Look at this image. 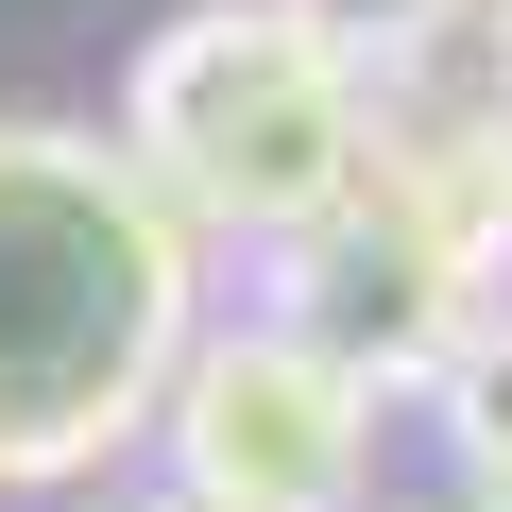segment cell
Here are the masks:
<instances>
[{
  "label": "cell",
  "instance_id": "obj_10",
  "mask_svg": "<svg viewBox=\"0 0 512 512\" xmlns=\"http://www.w3.org/2000/svg\"><path fill=\"white\" fill-rule=\"evenodd\" d=\"M495 512H512V495H495Z\"/></svg>",
  "mask_w": 512,
  "mask_h": 512
},
{
  "label": "cell",
  "instance_id": "obj_6",
  "mask_svg": "<svg viewBox=\"0 0 512 512\" xmlns=\"http://www.w3.org/2000/svg\"><path fill=\"white\" fill-rule=\"evenodd\" d=\"M274 18L325 52V69H359V86H393V69H427L461 18H478V0H274Z\"/></svg>",
  "mask_w": 512,
  "mask_h": 512
},
{
  "label": "cell",
  "instance_id": "obj_2",
  "mask_svg": "<svg viewBox=\"0 0 512 512\" xmlns=\"http://www.w3.org/2000/svg\"><path fill=\"white\" fill-rule=\"evenodd\" d=\"M120 154L137 188L188 222V239H308L359 205V154H376V86L325 69L274 0H188V18L137 52L120 86Z\"/></svg>",
  "mask_w": 512,
  "mask_h": 512
},
{
  "label": "cell",
  "instance_id": "obj_7",
  "mask_svg": "<svg viewBox=\"0 0 512 512\" xmlns=\"http://www.w3.org/2000/svg\"><path fill=\"white\" fill-rule=\"evenodd\" d=\"M427 393H444L461 478H478V495H512V308H478V325L444 342V376H427Z\"/></svg>",
  "mask_w": 512,
  "mask_h": 512
},
{
  "label": "cell",
  "instance_id": "obj_3",
  "mask_svg": "<svg viewBox=\"0 0 512 512\" xmlns=\"http://www.w3.org/2000/svg\"><path fill=\"white\" fill-rule=\"evenodd\" d=\"M154 427H171L188 512H342L359 461H376V393L325 342H291V325H205L171 359Z\"/></svg>",
  "mask_w": 512,
  "mask_h": 512
},
{
  "label": "cell",
  "instance_id": "obj_4",
  "mask_svg": "<svg viewBox=\"0 0 512 512\" xmlns=\"http://www.w3.org/2000/svg\"><path fill=\"white\" fill-rule=\"evenodd\" d=\"M274 325H291V342H325V359L376 393V376H444V342L478 325V291H444L376 205H342V222L274 239Z\"/></svg>",
  "mask_w": 512,
  "mask_h": 512
},
{
  "label": "cell",
  "instance_id": "obj_8",
  "mask_svg": "<svg viewBox=\"0 0 512 512\" xmlns=\"http://www.w3.org/2000/svg\"><path fill=\"white\" fill-rule=\"evenodd\" d=\"M478 35H495V103H512V0H478Z\"/></svg>",
  "mask_w": 512,
  "mask_h": 512
},
{
  "label": "cell",
  "instance_id": "obj_5",
  "mask_svg": "<svg viewBox=\"0 0 512 512\" xmlns=\"http://www.w3.org/2000/svg\"><path fill=\"white\" fill-rule=\"evenodd\" d=\"M359 205L427 256L444 291H478V308H495V274H512V103H461V120H376Z\"/></svg>",
  "mask_w": 512,
  "mask_h": 512
},
{
  "label": "cell",
  "instance_id": "obj_9",
  "mask_svg": "<svg viewBox=\"0 0 512 512\" xmlns=\"http://www.w3.org/2000/svg\"><path fill=\"white\" fill-rule=\"evenodd\" d=\"M154 512H188V495H154Z\"/></svg>",
  "mask_w": 512,
  "mask_h": 512
},
{
  "label": "cell",
  "instance_id": "obj_1",
  "mask_svg": "<svg viewBox=\"0 0 512 512\" xmlns=\"http://www.w3.org/2000/svg\"><path fill=\"white\" fill-rule=\"evenodd\" d=\"M188 342H205V239L137 188V154L0 120V495L103 478L171 410Z\"/></svg>",
  "mask_w": 512,
  "mask_h": 512
}]
</instances>
